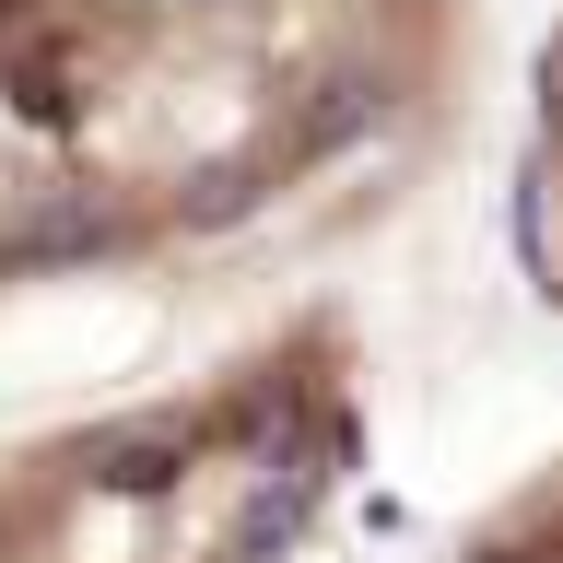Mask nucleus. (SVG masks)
<instances>
[{
  "label": "nucleus",
  "instance_id": "f257e3e1",
  "mask_svg": "<svg viewBox=\"0 0 563 563\" xmlns=\"http://www.w3.org/2000/svg\"><path fill=\"white\" fill-rule=\"evenodd\" d=\"M470 82L482 0H0V329L364 235Z\"/></svg>",
  "mask_w": 563,
  "mask_h": 563
},
{
  "label": "nucleus",
  "instance_id": "f03ea898",
  "mask_svg": "<svg viewBox=\"0 0 563 563\" xmlns=\"http://www.w3.org/2000/svg\"><path fill=\"white\" fill-rule=\"evenodd\" d=\"M364 446V329L294 306L200 376L0 434V563H306Z\"/></svg>",
  "mask_w": 563,
  "mask_h": 563
},
{
  "label": "nucleus",
  "instance_id": "7ed1b4c3",
  "mask_svg": "<svg viewBox=\"0 0 563 563\" xmlns=\"http://www.w3.org/2000/svg\"><path fill=\"white\" fill-rule=\"evenodd\" d=\"M505 235H517V271L540 294V317L563 329V0H552V24H540V47H528V82H517Z\"/></svg>",
  "mask_w": 563,
  "mask_h": 563
},
{
  "label": "nucleus",
  "instance_id": "20e7f679",
  "mask_svg": "<svg viewBox=\"0 0 563 563\" xmlns=\"http://www.w3.org/2000/svg\"><path fill=\"white\" fill-rule=\"evenodd\" d=\"M434 563H563V457L517 470V482L493 493V505L457 528Z\"/></svg>",
  "mask_w": 563,
  "mask_h": 563
}]
</instances>
